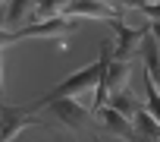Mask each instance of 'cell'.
<instances>
[{"label":"cell","instance_id":"obj_16","mask_svg":"<svg viewBox=\"0 0 160 142\" xmlns=\"http://www.w3.org/2000/svg\"><path fill=\"white\" fill-rule=\"evenodd\" d=\"M98 3H104V7H113V10H119V7H122V0H98Z\"/></svg>","mask_w":160,"mask_h":142},{"label":"cell","instance_id":"obj_4","mask_svg":"<svg viewBox=\"0 0 160 142\" xmlns=\"http://www.w3.org/2000/svg\"><path fill=\"white\" fill-rule=\"evenodd\" d=\"M107 25H110V32L116 35V51H113V60H129V57L141 47V38L148 35V29H132V25H126L122 19H110Z\"/></svg>","mask_w":160,"mask_h":142},{"label":"cell","instance_id":"obj_11","mask_svg":"<svg viewBox=\"0 0 160 142\" xmlns=\"http://www.w3.org/2000/svg\"><path fill=\"white\" fill-rule=\"evenodd\" d=\"M132 126H135V133L141 136V139H160V123L141 107L135 117H132Z\"/></svg>","mask_w":160,"mask_h":142},{"label":"cell","instance_id":"obj_14","mask_svg":"<svg viewBox=\"0 0 160 142\" xmlns=\"http://www.w3.org/2000/svg\"><path fill=\"white\" fill-rule=\"evenodd\" d=\"M19 38H16V32H7V29H0V51L3 47H10V44H16Z\"/></svg>","mask_w":160,"mask_h":142},{"label":"cell","instance_id":"obj_13","mask_svg":"<svg viewBox=\"0 0 160 142\" xmlns=\"http://www.w3.org/2000/svg\"><path fill=\"white\" fill-rule=\"evenodd\" d=\"M144 101H148V107H151V117L160 123V89L144 76Z\"/></svg>","mask_w":160,"mask_h":142},{"label":"cell","instance_id":"obj_6","mask_svg":"<svg viewBox=\"0 0 160 142\" xmlns=\"http://www.w3.org/2000/svg\"><path fill=\"white\" fill-rule=\"evenodd\" d=\"M63 16H69V19L85 16V19H104V22H110V19H119V10L104 7V3H98V0H72Z\"/></svg>","mask_w":160,"mask_h":142},{"label":"cell","instance_id":"obj_2","mask_svg":"<svg viewBox=\"0 0 160 142\" xmlns=\"http://www.w3.org/2000/svg\"><path fill=\"white\" fill-rule=\"evenodd\" d=\"M25 126H44V120L35 117L28 107L0 104V142H13Z\"/></svg>","mask_w":160,"mask_h":142},{"label":"cell","instance_id":"obj_15","mask_svg":"<svg viewBox=\"0 0 160 142\" xmlns=\"http://www.w3.org/2000/svg\"><path fill=\"white\" fill-rule=\"evenodd\" d=\"M148 3H157V0H122V7H132V10H138V13H141Z\"/></svg>","mask_w":160,"mask_h":142},{"label":"cell","instance_id":"obj_8","mask_svg":"<svg viewBox=\"0 0 160 142\" xmlns=\"http://www.w3.org/2000/svg\"><path fill=\"white\" fill-rule=\"evenodd\" d=\"M141 57H144V76L160 89V38H154L151 32L141 38Z\"/></svg>","mask_w":160,"mask_h":142},{"label":"cell","instance_id":"obj_5","mask_svg":"<svg viewBox=\"0 0 160 142\" xmlns=\"http://www.w3.org/2000/svg\"><path fill=\"white\" fill-rule=\"evenodd\" d=\"M78 29L75 19L69 16H53V19H41V22H32V25H22L16 29V38H35V35H50V38H63V35H72Z\"/></svg>","mask_w":160,"mask_h":142},{"label":"cell","instance_id":"obj_12","mask_svg":"<svg viewBox=\"0 0 160 142\" xmlns=\"http://www.w3.org/2000/svg\"><path fill=\"white\" fill-rule=\"evenodd\" d=\"M35 3H38V0H10V3H7V22L10 25H19L22 16L28 10H35Z\"/></svg>","mask_w":160,"mask_h":142},{"label":"cell","instance_id":"obj_7","mask_svg":"<svg viewBox=\"0 0 160 142\" xmlns=\"http://www.w3.org/2000/svg\"><path fill=\"white\" fill-rule=\"evenodd\" d=\"M98 114V120H101V126L107 129V133H113V136H122V139H129V142H135V126H132V120L129 117H122V114H116L110 104H104V107H98L94 111Z\"/></svg>","mask_w":160,"mask_h":142},{"label":"cell","instance_id":"obj_10","mask_svg":"<svg viewBox=\"0 0 160 142\" xmlns=\"http://www.w3.org/2000/svg\"><path fill=\"white\" fill-rule=\"evenodd\" d=\"M69 3H72V0H38V3H35V10H32V19H35V22H41V19L63 16Z\"/></svg>","mask_w":160,"mask_h":142},{"label":"cell","instance_id":"obj_3","mask_svg":"<svg viewBox=\"0 0 160 142\" xmlns=\"http://www.w3.org/2000/svg\"><path fill=\"white\" fill-rule=\"evenodd\" d=\"M47 107H50V114H53L63 126H69V129L85 133V129L91 126V114H88V107L78 104L75 98H57V101H50Z\"/></svg>","mask_w":160,"mask_h":142},{"label":"cell","instance_id":"obj_9","mask_svg":"<svg viewBox=\"0 0 160 142\" xmlns=\"http://www.w3.org/2000/svg\"><path fill=\"white\" fill-rule=\"evenodd\" d=\"M107 104H110V107H113L116 114L129 117V120H132V117H135V114L141 111V101H138V98H135V95H132L129 89H126V92H113V95L107 98Z\"/></svg>","mask_w":160,"mask_h":142},{"label":"cell","instance_id":"obj_1","mask_svg":"<svg viewBox=\"0 0 160 142\" xmlns=\"http://www.w3.org/2000/svg\"><path fill=\"white\" fill-rule=\"evenodd\" d=\"M110 60H113V44H110V41H104V47H101V60H98V63H91V66H85V69H78V73H72L69 79H63L60 85H53V89H50L47 95H41V98H38L28 111L35 114V111L47 107L50 101H57V98H75V95H82V92L98 89V82L107 76Z\"/></svg>","mask_w":160,"mask_h":142},{"label":"cell","instance_id":"obj_17","mask_svg":"<svg viewBox=\"0 0 160 142\" xmlns=\"http://www.w3.org/2000/svg\"><path fill=\"white\" fill-rule=\"evenodd\" d=\"M0 63H3V60H0ZM0 82H3V66H0Z\"/></svg>","mask_w":160,"mask_h":142}]
</instances>
